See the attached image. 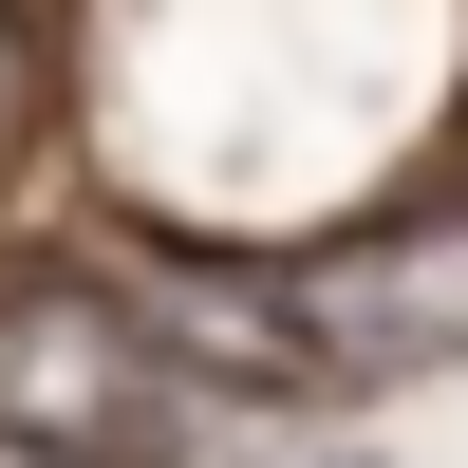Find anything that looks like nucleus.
<instances>
[{"mask_svg": "<svg viewBox=\"0 0 468 468\" xmlns=\"http://www.w3.org/2000/svg\"><path fill=\"white\" fill-rule=\"evenodd\" d=\"M244 412L187 394L112 282H0V468H207Z\"/></svg>", "mask_w": 468, "mask_h": 468, "instance_id": "nucleus-1", "label": "nucleus"}, {"mask_svg": "<svg viewBox=\"0 0 468 468\" xmlns=\"http://www.w3.org/2000/svg\"><path fill=\"white\" fill-rule=\"evenodd\" d=\"M282 319H300V356H319V394H375V375L468 356V207L450 225H356V244L282 262Z\"/></svg>", "mask_w": 468, "mask_h": 468, "instance_id": "nucleus-2", "label": "nucleus"}, {"mask_svg": "<svg viewBox=\"0 0 468 468\" xmlns=\"http://www.w3.org/2000/svg\"><path fill=\"white\" fill-rule=\"evenodd\" d=\"M112 300H132V337L187 375V394H225V412H300L319 394L282 282H244V262H112Z\"/></svg>", "mask_w": 468, "mask_h": 468, "instance_id": "nucleus-3", "label": "nucleus"}]
</instances>
